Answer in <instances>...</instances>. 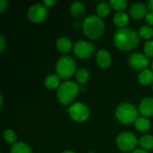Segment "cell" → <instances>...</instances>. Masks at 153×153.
<instances>
[{
	"mask_svg": "<svg viewBox=\"0 0 153 153\" xmlns=\"http://www.w3.org/2000/svg\"><path fill=\"white\" fill-rule=\"evenodd\" d=\"M152 71H153V61H152Z\"/></svg>",
	"mask_w": 153,
	"mask_h": 153,
	"instance_id": "cell-36",
	"label": "cell"
},
{
	"mask_svg": "<svg viewBox=\"0 0 153 153\" xmlns=\"http://www.w3.org/2000/svg\"><path fill=\"white\" fill-rule=\"evenodd\" d=\"M132 153H149V152H147L146 151H143V150H142V149H137V150L134 151Z\"/></svg>",
	"mask_w": 153,
	"mask_h": 153,
	"instance_id": "cell-33",
	"label": "cell"
},
{
	"mask_svg": "<svg viewBox=\"0 0 153 153\" xmlns=\"http://www.w3.org/2000/svg\"><path fill=\"white\" fill-rule=\"evenodd\" d=\"M56 71L59 78L67 79L71 77L76 71V64L74 59L69 56H61L56 62Z\"/></svg>",
	"mask_w": 153,
	"mask_h": 153,
	"instance_id": "cell-5",
	"label": "cell"
},
{
	"mask_svg": "<svg viewBox=\"0 0 153 153\" xmlns=\"http://www.w3.org/2000/svg\"><path fill=\"white\" fill-rule=\"evenodd\" d=\"M79 86L74 82L66 81L62 82L57 89V99L64 105L69 104L77 95Z\"/></svg>",
	"mask_w": 153,
	"mask_h": 153,
	"instance_id": "cell-3",
	"label": "cell"
},
{
	"mask_svg": "<svg viewBox=\"0 0 153 153\" xmlns=\"http://www.w3.org/2000/svg\"><path fill=\"white\" fill-rule=\"evenodd\" d=\"M56 3V1L55 0H44V2H43V4L48 7V6H51V5H53L54 4Z\"/></svg>",
	"mask_w": 153,
	"mask_h": 153,
	"instance_id": "cell-31",
	"label": "cell"
},
{
	"mask_svg": "<svg viewBox=\"0 0 153 153\" xmlns=\"http://www.w3.org/2000/svg\"><path fill=\"white\" fill-rule=\"evenodd\" d=\"M105 29V25L101 18L98 15H89L82 22L83 32L90 39H99Z\"/></svg>",
	"mask_w": 153,
	"mask_h": 153,
	"instance_id": "cell-2",
	"label": "cell"
},
{
	"mask_svg": "<svg viewBox=\"0 0 153 153\" xmlns=\"http://www.w3.org/2000/svg\"><path fill=\"white\" fill-rule=\"evenodd\" d=\"M7 1H5V0H0V11L1 12H4V9H5V7L7 6Z\"/></svg>",
	"mask_w": 153,
	"mask_h": 153,
	"instance_id": "cell-30",
	"label": "cell"
},
{
	"mask_svg": "<svg viewBox=\"0 0 153 153\" xmlns=\"http://www.w3.org/2000/svg\"><path fill=\"white\" fill-rule=\"evenodd\" d=\"M96 12H97L98 16L104 17V16H106V15H108L109 13L110 6L106 2H100V3L98 4V5L96 7Z\"/></svg>",
	"mask_w": 153,
	"mask_h": 153,
	"instance_id": "cell-22",
	"label": "cell"
},
{
	"mask_svg": "<svg viewBox=\"0 0 153 153\" xmlns=\"http://www.w3.org/2000/svg\"><path fill=\"white\" fill-rule=\"evenodd\" d=\"M117 119L123 124H131L138 118V111L134 105L130 103H122L116 109Z\"/></svg>",
	"mask_w": 153,
	"mask_h": 153,
	"instance_id": "cell-4",
	"label": "cell"
},
{
	"mask_svg": "<svg viewBox=\"0 0 153 153\" xmlns=\"http://www.w3.org/2000/svg\"><path fill=\"white\" fill-rule=\"evenodd\" d=\"M63 153H75V152H71V151H66V152H64Z\"/></svg>",
	"mask_w": 153,
	"mask_h": 153,
	"instance_id": "cell-35",
	"label": "cell"
},
{
	"mask_svg": "<svg viewBox=\"0 0 153 153\" xmlns=\"http://www.w3.org/2000/svg\"><path fill=\"white\" fill-rule=\"evenodd\" d=\"M139 109L141 114L145 117L153 116V98L143 99L140 103Z\"/></svg>",
	"mask_w": 153,
	"mask_h": 153,
	"instance_id": "cell-13",
	"label": "cell"
},
{
	"mask_svg": "<svg viewBox=\"0 0 153 153\" xmlns=\"http://www.w3.org/2000/svg\"><path fill=\"white\" fill-rule=\"evenodd\" d=\"M95 46L87 40H78L74 45V52L79 58H88L95 52Z\"/></svg>",
	"mask_w": 153,
	"mask_h": 153,
	"instance_id": "cell-7",
	"label": "cell"
},
{
	"mask_svg": "<svg viewBox=\"0 0 153 153\" xmlns=\"http://www.w3.org/2000/svg\"><path fill=\"white\" fill-rule=\"evenodd\" d=\"M4 139L6 143H13L14 144L16 143V139H17V136H16V134L13 131V130H10V129H7L4 132Z\"/></svg>",
	"mask_w": 153,
	"mask_h": 153,
	"instance_id": "cell-25",
	"label": "cell"
},
{
	"mask_svg": "<svg viewBox=\"0 0 153 153\" xmlns=\"http://www.w3.org/2000/svg\"><path fill=\"white\" fill-rule=\"evenodd\" d=\"M48 7L43 4H34L28 10V18L33 22H41L48 16Z\"/></svg>",
	"mask_w": 153,
	"mask_h": 153,
	"instance_id": "cell-9",
	"label": "cell"
},
{
	"mask_svg": "<svg viewBox=\"0 0 153 153\" xmlns=\"http://www.w3.org/2000/svg\"><path fill=\"white\" fill-rule=\"evenodd\" d=\"M148 7L151 9L152 12H153V0H150V1L148 2Z\"/></svg>",
	"mask_w": 153,
	"mask_h": 153,
	"instance_id": "cell-32",
	"label": "cell"
},
{
	"mask_svg": "<svg viewBox=\"0 0 153 153\" xmlns=\"http://www.w3.org/2000/svg\"><path fill=\"white\" fill-rule=\"evenodd\" d=\"M140 145L146 150H150L153 148V136L151 134H146L141 137L139 141Z\"/></svg>",
	"mask_w": 153,
	"mask_h": 153,
	"instance_id": "cell-23",
	"label": "cell"
},
{
	"mask_svg": "<svg viewBox=\"0 0 153 153\" xmlns=\"http://www.w3.org/2000/svg\"><path fill=\"white\" fill-rule=\"evenodd\" d=\"M149 64H150L149 56L140 52H136L133 54L129 58L130 66L136 71L144 70L149 65Z\"/></svg>",
	"mask_w": 153,
	"mask_h": 153,
	"instance_id": "cell-10",
	"label": "cell"
},
{
	"mask_svg": "<svg viewBox=\"0 0 153 153\" xmlns=\"http://www.w3.org/2000/svg\"><path fill=\"white\" fill-rule=\"evenodd\" d=\"M152 89H153V86H152Z\"/></svg>",
	"mask_w": 153,
	"mask_h": 153,
	"instance_id": "cell-37",
	"label": "cell"
},
{
	"mask_svg": "<svg viewBox=\"0 0 153 153\" xmlns=\"http://www.w3.org/2000/svg\"><path fill=\"white\" fill-rule=\"evenodd\" d=\"M11 153H31V149L24 143H15L11 148Z\"/></svg>",
	"mask_w": 153,
	"mask_h": 153,
	"instance_id": "cell-20",
	"label": "cell"
},
{
	"mask_svg": "<svg viewBox=\"0 0 153 153\" xmlns=\"http://www.w3.org/2000/svg\"><path fill=\"white\" fill-rule=\"evenodd\" d=\"M134 125H135L136 129H138L139 131H143V132H145V131L149 130L150 127H151V122H150V120L148 118L144 117H138L135 120Z\"/></svg>",
	"mask_w": 153,
	"mask_h": 153,
	"instance_id": "cell-19",
	"label": "cell"
},
{
	"mask_svg": "<svg viewBox=\"0 0 153 153\" xmlns=\"http://www.w3.org/2000/svg\"><path fill=\"white\" fill-rule=\"evenodd\" d=\"M139 35L144 39H149L153 36V29L151 26H147V25L142 26L139 29Z\"/></svg>",
	"mask_w": 153,
	"mask_h": 153,
	"instance_id": "cell-24",
	"label": "cell"
},
{
	"mask_svg": "<svg viewBox=\"0 0 153 153\" xmlns=\"http://www.w3.org/2000/svg\"><path fill=\"white\" fill-rule=\"evenodd\" d=\"M96 62L99 66L102 68H107L111 65L110 54L106 49H100L96 55Z\"/></svg>",
	"mask_w": 153,
	"mask_h": 153,
	"instance_id": "cell-12",
	"label": "cell"
},
{
	"mask_svg": "<svg viewBox=\"0 0 153 153\" xmlns=\"http://www.w3.org/2000/svg\"><path fill=\"white\" fill-rule=\"evenodd\" d=\"M114 23L119 27V28H123L124 26H126L128 22H129V16L126 12L123 11H119L117 13H115L114 18H113Z\"/></svg>",
	"mask_w": 153,
	"mask_h": 153,
	"instance_id": "cell-16",
	"label": "cell"
},
{
	"mask_svg": "<svg viewBox=\"0 0 153 153\" xmlns=\"http://www.w3.org/2000/svg\"><path fill=\"white\" fill-rule=\"evenodd\" d=\"M140 35L129 28H120L114 34V44L121 50L133 49L138 46Z\"/></svg>",
	"mask_w": 153,
	"mask_h": 153,
	"instance_id": "cell-1",
	"label": "cell"
},
{
	"mask_svg": "<svg viewBox=\"0 0 153 153\" xmlns=\"http://www.w3.org/2000/svg\"><path fill=\"white\" fill-rule=\"evenodd\" d=\"M56 48L58 50L64 53H67L71 51L73 48V44L70 39L67 37H61L56 40Z\"/></svg>",
	"mask_w": 153,
	"mask_h": 153,
	"instance_id": "cell-15",
	"label": "cell"
},
{
	"mask_svg": "<svg viewBox=\"0 0 153 153\" xmlns=\"http://www.w3.org/2000/svg\"><path fill=\"white\" fill-rule=\"evenodd\" d=\"M127 4L126 0H110L109 5L117 10H122L124 9Z\"/></svg>",
	"mask_w": 153,
	"mask_h": 153,
	"instance_id": "cell-26",
	"label": "cell"
},
{
	"mask_svg": "<svg viewBox=\"0 0 153 153\" xmlns=\"http://www.w3.org/2000/svg\"><path fill=\"white\" fill-rule=\"evenodd\" d=\"M147 13V6L143 3H134L130 7V14L135 19L143 18Z\"/></svg>",
	"mask_w": 153,
	"mask_h": 153,
	"instance_id": "cell-11",
	"label": "cell"
},
{
	"mask_svg": "<svg viewBox=\"0 0 153 153\" xmlns=\"http://www.w3.org/2000/svg\"><path fill=\"white\" fill-rule=\"evenodd\" d=\"M90 77V73L89 70L85 67H81L77 70L76 72V80L79 83L81 84H84L85 82H87V81L89 80Z\"/></svg>",
	"mask_w": 153,
	"mask_h": 153,
	"instance_id": "cell-21",
	"label": "cell"
},
{
	"mask_svg": "<svg viewBox=\"0 0 153 153\" xmlns=\"http://www.w3.org/2000/svg\"><path fill=\"white\" fill-rule=\"evenodd\" d=\"M116 143H117V147L120 150L124 152H129V151L134 150L136 147L138 141H137L136 136L133 133L123 132L118 134V136L117 137Z\"/></svg>",
	"mask_w": 153,
	"mask_h": 153,
	"instance_id": "cell-6",
	"label": "cell"
},
{
	"mask_svg": "<svg viewBox=\"0 0 153 153\" xmlns=\"http://www.w3.org/2000/svg\"><path fill=\"white\" fill-rule=\"evenodd\" d=\"M3 102H4V97L3 94H0V106L3 107Z\"/></svg>",
	"mask_w": 153,
	"mask_h": 153,
	"instance_id": "cell-34",
	"label": "cell"
},
{
	"mask_svg": "<svg viewBox=\"0 0 153 153\" xmlns=\"http://www.w3.org/2000/svg\"><path fill=\"white\" fill-rule=\"evenodd\" d=\"M5 47V39L3 35H0V52H2L4 50Z\"/></svg>",
	"mask_w": 153,
	"mask_h": 153,
	"instance_id": "cell-29",
	"label": "cell"
},
{
	"mask_svg": "<svg viewBox=\"0 0 153 153\" xmlns=\"http://www.w3.org/2000/svg\"><path fill=\"white\" fill-rule=\"evenodd\" d=\"M144 52L147 56H153V40L150 39L144 44Z\"/></svg>",
	"mask_w": 153,
	"mask_h": 153,
	"instance_id": "cell-27",
	"label": "cell"
},
{
	"mask_svg": "<svg viewBox=\"0 0 153 153\" xmlns=\"http://www.w3.org/2000/svg\"><path fill=\"white\" fill-rule=\"evenodd\" d=\"M145 19H146V22L149 23V24H151V25H152L153 24V12H149L148 13H147V15L145 16Z\"/></svg>",
	"mask_w": 153,
	"mask_h": 153,
	"instance_id": "cell-28",
	"label": "cell"
},
{
	"mask_svg": "<svg viewBox=\"0 0 153 153\" xmlns=\"http://www.w3.org/2000/svg\"><path fill=\"white\" fill-rule=\"evenodd\" d=\"M45 86L50 90L59 87V76L57 74L48 75L45 79Z\"/></svg>",
	"mask_w": 153,
	"mask_h": 153,
	"instance_id": "cell-18",
	"label": "cell"
},
{
	"mask_svg": "<svg viewBox=\"0 0 153 153\" xmlns=\"http://www.w3.org/2000/svg\"><path fill=\"white\" fill-rule=\"evenodd\" d=\"M85 6L82 2L76 1L70 5V13L73 16L76 18H81L85 13Z\"/></svg>",
	"mask_w": 153,
	"mask_h": 153,
	"instance_id": "cell-14",
	"label": "cell"
},
{
	"mask_svg": "<svg viewBox=\"0 0 153 153\" xmlns=\"http://www.w3.org/2000/svg\"><path fill=\"white\" fill-rule=\"evenodd\" d=\"M138 81L143 85H149L153 82V71L144 69L140 72L138 75Z\"/></svg>",
	"mask_w": 153,
	"mask_h": 153,
	"instance_id": "cell-17",
	"label": "cell"
},
{
	"mask_svg": "<svg viewBox=\"0 0 153 153\" xmlns=\"http://www.w3.org/2000/svg\"><path fill=\"white\" fill-rule=\"evenodd\" d=\"M69 115L72 117V119H74V121L77 122H82L85 121L90 115V111L88 107L81 102H76L74 104H73L70 108H69Z\"/></svg>",
	"mask_w": 153,
	"mask_h": 153,
	"instance_id": "cell-8",
	"label": "cell"
}]
</instances>
